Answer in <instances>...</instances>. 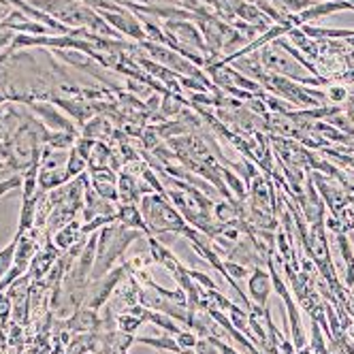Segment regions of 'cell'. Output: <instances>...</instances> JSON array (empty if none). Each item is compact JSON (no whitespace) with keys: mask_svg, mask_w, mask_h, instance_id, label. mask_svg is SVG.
Here are the masks:
<instances>
[{"mask_svg":"<svg viewBox=\"0 0 354 354\" xmlns=\"http://www.w3.org/2000/svg\"><path fill=\"white\" fill-rule=\"evenodd\" d=\"M145 233L137 231V229H129L122 222H111L107 226L98 231V243H96V261L92 267V277L90 282L103 277L105 273H109L115 265V261H120L126 250L131 248V243H135L137 239H143Z\"/></svg>","mask_w":354,"mask_h":354,"instance_id":"obj_1","label":"cell"},{"mask_svg":"<svg viewBox=\"0 0 354 354\" xmlns=\"http://www.w3.org/2000/svg\"><path fill=\"white\" fill-rule=\"evenodd\" d=\"M139 209L149 229V235L160 237L165 233H175L184 237L192 229L186 218L162 194H145L139 203Z\"/></svg>","mask_w":354,"mask_h":354,"instance_id":"obj_2","label":"cell"},{"mask_svg":"<svg viewBox=\"0 0 354 354\" xmlns=\"http://www.w3.org/2000/svg\"><path fill=\"white\" fill-rule=\"evenodd\" d=\"M124 275H126V267L124 263L120 267H113L109 273H105L103 277H98V280H94L90 286H88V299H86V306L90 310H100V308H105L113 290L118 288V284L124 280Z\"/></svg>","mask_w":354,"mask_h":354,"instance_id":"obj_3","label":"cell"},{"mask_svg":"<svg viewBox=\"0 0 354 354\" xmlns=\"http://www.w3.org/2000/svg\"><path fill=\"white\" fill-rule=\"evenodd\" d=\"M30 109V113L37 115V120L45 126L47 131L54 133H73L77 135V129H75V122L64 115L58 105H54L52 100H32V103L26 105Z\"/></svg>","mask_w":354,"mask_h":354,"instance_id":"obj_4","label":"cell"},{"mask_svg":"<svg viewBox=\"0 0 354 354\" xmlns=\"http://www.w3.org/2000/svg\"><path fill=\"white\" fill-rule=\"evenodd\" d=\"M103 15V19L109 24V26L120 32L122 37H129L137 43H143L145 41V32H143V26H141V19L124 7H118L115 11H98Z\"/></svg>","mask_w":354,"mask_h":354,"instance_id":"obj_5","label":"cell"},{"mask_svg":"<svg viewBox=\"0 0 354 354\" xmlns=\"http://www.w3.org/2000/svg\"><path fill=\"white\" fill-rule=\"evenodd\" d=\"M60 259V250L56 248V243L52 241V237H47L45 245L39 248V252L35 254L26 275L32 280V284H37L39 280H45L47 273L52 271V267L56 265V261Z\"/></svg>","mask_w":354,"mask_h":354,"instance_id":"obj_6","label":"cell"},{"mask_svg":"<svg viewBox=\"0 0 354 354\" xmlns=\"http://www.w3.org/2000/svg\"><path fill=\"white\" fill-rule=\"evenodd\" d=\"M90 186L92 190L105 201L118 203V173L113 169H103V171H92L90 175Z\"/></svg>","mask_w":354,"mask_h":354,"instance_id":"obj_7","label":"cell"},{"mask_svg":"<svg viewBox=\"0 0 354 354\" xmlns=\"http://www.w3.org/2000/svg\"><path fill=\"white\" fill-rule=\"evenodd\" d=\"M141 190H139V177L129 171H118V203L122 205H139L141 203Z\"/></svg>","mask_w":354,"mask_h":354,"instance_id":"obj_8","label":"cell"},{"mask_svg":"<svg viewBox=\"0 0 354 354\" xmlns=\"http://www.w3.org/2000/svg\"><path fill=\"white\" fill-rule=\"evenodd\" d=\"M66 328L73 333H98L103 328V318L98 316L96 310H77L68 320H66Z\"/></svg>","mask_w":354,"mask_h":354,"instance_id":"obj_9","label":"cell"},{"mask_svg":"<svg viewBox=\"0 0 354 354\" xmlns=\"http://www.w3.org/2000/svg\"><path fill=\"white\" fill-rule=\"evenodd\" d=\"M271 290H273L271 273H267L263 267H257L248 280V292H250L252 301H254L257 306H267V299H269Z\"/></svg>","mask_w":354,"mask_h":354,"instance_id":"obj_10","label":"cell"},{"mask_svg":"<svg viewBox=\"0 0 354 354\" xmlns=\"http://www.w3.org/2000/svg\"><path fill=\"white\" fill-rule=\"evenodd\" d=\"M68 182H71V177H68L64 165H58V167H43V165H39V188H41V192H49V190L62 188Z\"/></svg>","mask_w":354,"mask_h":354,"instance_id":"obj_11","label":"cell"},{"mask_svg":"<svg viewBox=\"0 0 354 354\" xmlns=\"http://www.w3.org/2000/svg\"><path fill=\"white\" fill-rule=\"evenodd\" d=\"M84 126V131H82V137H88L92 141H109L113 137V129H111V122L103 115V113H98L94 118H90Z\"/></svg>","mask_w":354,"mask_h":354,"instance_id":"obj_12","label":"cell"},{"mask_svg":"<svg viewBox=\"0 0 354 354\" xmlns=\"http://www.w3.org/2000/svg\"><path fill=\"white\" fill-rule=\"evenodd\" d=\"M84 237H86V235H84V231H82V224H80L77 220H73V222H68L66 226H62V229H60L58 233L52 235V241L56 243V248H58L60 252H66V250H71L75 243H80Z\"/></svg>","mask_w":354,"mask_h":354,"instance_id":"obj_13","label":"cell"},{"mask_svg":"<svg viewBox=\"0 0 354 354\" xmlns=\"http://www.w3.org/2000/svg\"><path fill=\"white\" fill-rule=\"evenodd\" d=\"M118 222H122L129 229H137L141 233H145V237L149 235V229L143 220V214L139 209V205H118Z\"/></svg>","mask_w":354,"mask_h":354,"instance_id":"obj_14","label":"cell"},{"mask_svg":"<svg viewBox=\"0 0 354 354\" xmlns=\"http://www.w3.org/2000/svg\"><path fill=\"white\" fill-rule=\"evenodd\" d=\"M64 167H66V173H68L71 180H77V177L86 175V171H88V158L82 154L77 147H71L68 154H66V165Z\"/></svg>","mask_w":354,"mask_h":354,"instance_id":"obj_15","label":"cell"},{"mask_svg":"<svg viewBox=\"0 0 354 354\" xmlns=\"http://www.w3.org/2000/svg\"><path fill=\"white\" fill-rule=\"evenodd\" d=\"M147 322H149V324H154V326H158V328H162V331H165L167 335H177V333L182 331L180 322H177L175 318H171V316H167V314H162V312H156V310H149V312H147Z\"/></svg>","mask_w":354,"mask_h":354,"instance_id":"obj_16","label":"cell"},{"mask_svg":"<svg viewBox=\"0 0 354 354\" xmlns=\"http://www.w3.org/2000/svg\"><path fill=\"white\" fill-rule=\"evenodd\" d=\"M135 344L149 346V348H154V350L173 352V354H182L180 346H177V342H175V337H171V335H158V337H135Z\"/></svg>","mask_w":354,"mask_h":354,"instance_id":"obj_17","label":"cell"},{"mask_svg":"<svg viewBox=\"0 0 354 354\" xmlns=\"http://www.w3.org/2000/svg\"><path fill=\"white\" fill-rule=\"evenodd\" d=\"M288 35L292 37V43H295L299 49H303V52H308V54H310V58H318V47H316V43L312 41V37H308L301 28H292Z\"/></svg>","mask_w":354,"mask_h":354,"instance_id":"obj_18","label":"cell"},{"mask_svg":"<svg viewBox=\"0 0 354 354\" xmlns=\"http://www.w3.org/2000/svg\"><path fill=\"white\" fill-rule=\"evenodd\" d=\"M218 173L222 175V180H224L226 184H229V188L237 194V198H239V201H243V198H245V188H243V184H241L239 177H237L233 171L224 169V167H218Z\"/></svg>","mask_w":354,"mask_h":354,"instance_id":"obj_19","label":"cell"},{"mask_svg":"<svg viewBox=\"0 0 354 354\" xmlns=\"http://www.w3.org/2000/svg\"><path fill=\"white\" fill-rule=\"evenodd\" d=\"M15 239L7 245V248H0V277H5L7 271L13 267V261H15Z\"/></svg>","mask_w":354,"mask_h":354,"instance_id":"obj_20","label":"cell"},{"mask_svg":"<svg viewBox=\"0 0 354 354\" xmlns=\"http://www.w3.org/2000/svg\"><path fill=\"white\" fill-rule=\"evenodd\" d=\"M175 342H177V346H180L182 352L194 350V346H196V342H198V335L192 331V328H182V331L175 335Z\"/></svg>","mask_w":354,"mask_h":354,"instance_id":"obj_21","label":"cell"},{"mask_svg":"<svg viewBox=\"0 0 354 354\" xmlns=\"http://www.w3.org/2000/svg\"><path fill=\"white\" fill-rule=\"evenodd\" d=\"M11 314H13V301H11V297H9V292L5 290V292H0V324H7V320L11 318Z\"/></svg>","mask_w":354,"mask_h":354,"instance_id":"obj_22","label":"cell"},{"mask_svg":"<svg viewBox=\"0 0 354 354\" xmlns=\"http://www.w3.org/2000/svg\"><path fill=\"white\" fill-rule=\"evenodd\" d=\"M324 94L326 100H331V103H344V100H348V90L344 86H328Z\"/></svg>","mask_w":354,"mask_h":354,"instance_id":"obj_23","label":"cell"},{"mask_svg":"<svg viewBox=\"0 0 354 354\" xmlns=\"http://www.w3.org/2000/svg\"><path fill=\"white\" fill-rule=\"evenodd\" d=\"M190 275H192V280H194V282L203 284L205 290H216V284L212 282V277H207L205 273H201V271H190Z\"/></svg>","mask_w":354,"mask_h":354,"instance_id":"obj_24","label":"cell"},{"mask_svg":"<svg viewBox=\"0 0 354 354\" xmlns=\"http://www.w3.org/2000/svg\"><path fill=\"white\" fill-rule=\"evenodd\" d=\"M11 169L3 162V160H0V180H5V177H7V173H9Z\"/></svg>","mask_w":354,"mask_h":354,"instance_id":"obj_25","label":"cell"},{"mask_svg":"<svg viewBox=\"0 0 354 354\" xmlns=\"http://www.w3.org/2000/svg\"><path fill=\"white\" fill-rule=\"evenodd\" d=\"M5 337V333H3V328H0V339H3Z\"/></svg>","mask_w":354,"mask_h":354,"instance_id":"obj_26","label":"cell"},{"mask_svg":"<svg viewBox=\"0 0 354 354\" xmlns=\"http://www.w3.org/2000/svg\"><path fill=\"white\" fill-rule=\"evenodd\" d=\"M175 3H180V5H182V3H184V0H175Z\"/></svg>","mask_w":354,"mask_h":354,"instance_id":"obj_27","label":"cell"}]
</instances>
